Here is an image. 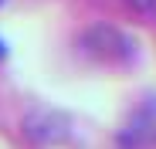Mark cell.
I'll return each mask as SVG.
<instances>
[{
  "label": "cell",
  "mask_w": 156,
  "mask_h": 149,
  "mask_svg": "<svg viewBox=\"0 0 156 149\" xmlns=\"http://www.w3.org/2000/svg\"><path fill=\"white\" fill-rule=\"evenodd\" d=\"M122 146L126 149H156V98H146L129 115V122L122 126Z\"/></svg>",
  "instance_id": "6da1fadb"
},
{
  "label": "cell",
  "mask_w": 156,
  "mask_h": 149,
  "mask_svg": "<svg viewBox=\"0 0 156 149\" xmlns=\"http://www.w3.org/2000/svg\"><path fill=\"white\" fill-rule=\"evenodd\" d=\"M129 7H136V10H143V14H156V0H126Z\"/></svg>",
  "instance_id": "7a4b0ae2"
}]
</instances>
